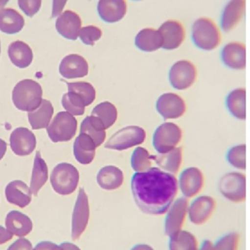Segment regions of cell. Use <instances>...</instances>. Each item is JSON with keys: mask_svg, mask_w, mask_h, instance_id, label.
<instances>
[{"mask_svg": "<svg viewBox=\"0 0 250 250\" xmlns=\"http://www.w3.org/2000/svg\"><path fill=\"white\" fill-rule=\"evenodd\" d=\"M221 195L233 204H242L246 201V176L239 172L225 174L219 182Z\"/></svg>", "mask_w": 250, "mask_h": 250, "instance_id": "obj_7", "label": "cell"}, {"mask_svg": "<svg viewBox=\"0 0 250 250\" xmlns=\"http://www.w3.org/2000/svg\"><path fill=\"white\" fill-rule=\"evenodd\" d=\"M7 201L13 205L23 208L32 201V192L29 187L21 180L10 182L5 188Z\"/></svg>", "mask_w": 250, "mask_h": 250, "instance_id": "obj_23", "label": "cell"}, {"mask_svg": "<svg viewBox=\"0 0 250 250\" xmlns=\"http://www.w3.org/2000/svg\"><path fill=\"white\" fill-rule=\"evenodd\" d=\"M82 27L81 16L73 10H63L56 19V30L59 35L69 41H76L79 38Z\"/></svg>", "mask_w": 250, "mask_h": 250, "instance_id": "obj_17", "label": "cell"}, {"mask_svg": "<svg viewBox=\"0 0 250 250\" xmlns=\"http://www.w3.org/2000/svg\"><path fill=\"white\" fill-rule=\"evenodd\" d=\"M126 0H98L97 13L100 19L107 23H116L123 20L128 13Z\"/></svg>", "mask_w": 250, "mask_h": 250, "instance_id": "obj_18", "label": "cell"}, {"mask_svg": "<svg viewBox=\"0 0 250 250\" xmlns=\"http://www.w3.org/2000/svg\"><path fill=\"white\" fill-rule=\"evenodd\" d=\"M220 25L206 16L198 18L191 27V38L194 45L203 51H214L223 41Z\"/></svg>", "mask_w": 250, "mask_h": 250, "instance_id": "obj_2", "label": "cell"}, {"mask_svg": "<svg viewBox=\"0 0 250 250\" xmlns=\"http://www.w3.org/2000/svg\"><path fill=\"white\" fill-rule=\"evenodd\" d=\"M48 167L44 159L41 157L40 151H37L34 160L32 178H31V192L35 196L38 195L40 189L44 186L48 180Z\"/></svg>", "mask_w": 250, "mask_h": 250, "instance_id": "obj_31", "label": "cell"}, {"mask_svg": "<svg viewBox=\"0 0 250 250\" xmlns=\"http://www.w3.org/2000/svg\"><path fill=\"white\" fill-rule=\"evenodd\" d=\"M157 110L164 120H176L184 115L186 105L184 100L176 93H165L159 98Z\"/></svg>", "mask_w": 250, "mask_h": 250, "instance_id": "obj_16", "label": "cell"}, {"mask_svg": "<svg viewBox=\"0 0 250 250\" xmlns=\"http://www.w3.org/2000/svg\"><path fill=\"white\" fill-rule=\"evenodd\" d=\"M32 250H63L61 247L51 242H41Z\"/></svg>", "mask_w": 250, "mask_h": 250, "instance_id": "obj_45", "label": "cell"}, {"mask_svg": "<svg viewBox=\"0 0 250 250\" xmlns=\"http://www.w3.org/2000/svg\"><path fill=\"white\" fill-rule=\"evenodd\" d=\"M162 38V48L168 51L177 49L182 46L186 37L184 25L176 19H168L159 28Z\"/></svg>", "mask_w": 250, "mask_h": 250, "instance_id": "obj_13", "label": "cell"}, {"mask_svg": "<svg viewBox=\"0 0 250 250\" xmlns=\"http://www.w3.org/2000/svg\"><path fill=\"white\" fill-rule=\"evenodd\" d=\"M132 1H142V0H132Z\"/></svg>", "mask_w": 250, "mask_h": 250, "instance_id": "obj_53", "label": "cell"}, {"mask_svg": "<svg viewBox=\"0 0 250 250\" xmlns=\"http://www.w3.org/2000/svg\"><path fill=\"white\" fill-rule=\"evenodd\" d=\"M90 218L89 199L85 189L80 188L72 214L71 237L73 241L79 240L84 234L89 225Z\"/></svg>", "mask_w": 250, "mask_h": 250, "instance_id": "obj_10", "label": "cell"}, {"mask_svg": "<svg viewBox=\"0 0 250 250\" xmlns=\"http://www.w3.org/2000/svg\"><path fill=\"white\" fill-rule=\"evenodd\" d=\"M32 243L28 239L24 238H20L19 239L15 241L7 250H32Z\"/></svg>", "mask_w": 250, "mask_h": 250, "instance_id": "obj_43", "label": "cell"}, {"mask_svg": "<svg viewBox=\"0 0 250 250\" xmlns=\"http://www.w3.org/2000/svg\"><path fill=\"white\" fill-rule=\"evenodd\" d=\"M59 71L65 79H79L88 76L89 65L82 56L76 54H69L62 60Z\"/></svg>", "mask_w": 250, "mask_h": 250, "instance_id": "obj_21", "label": "cell"}, {"mask_svg": "<svg viewBox=\"0 0 250 250\" xmlns=\"http://www.w3.org/2000/svg\"><path fill=\"white\" fill-rule=\"evenodd\" d=\"M178 184L183 197L188 200L195 198L199 195L204 188L203 172L198 167H188L180 175Z\"/></svg>", "mask_w": 250, "mask_h": 250, "instance_id": "obj_15", "label": "cell"}, {"mask_svg": "<svg viewBox=\"0 0 250 250\" xmlns=\"http://www.w3.org/2000/svg\"><path fill=\"white\" fill-rule=\"evenodd\" d=\"M246 57V45L240 41L229 42L222 49V61L226 67L232 70H245Z\"/></svg>", "mask_w": 250, "mask_h": 250, "instance_id": "obj_19", "label": "cell"}, {"mask_svg": "<svg viewBox=\"0 0 250 250\" xmlns=\"http://www.w3.org/2000/svg\"><path fill=\"white\" fill-rule=\"evenodd\" d=\"M130 250H156L152 245L146 243H139L132 247Z\"/></svg>", "mask_w": 250, "mask_h": 250, "instance_id": "obj_47", "label": "cell"}, {"mask_svg": "<svg viewBox=\"0 0 250 250\" xmlns=\"http://www.w3.org/2000/svg\"><path fill=\"white\" fill-rule=\"evenodd\" d=\"M227 109L237 120H246V89L238 88L227 95L226 101Z\"/></svg>", "mask_w": 250, "mask_h": 250, "instance_id": "obj_32", "label": "cell"}, {"mask_svg": "<svg viewBox=\"0 0 250 250\" xmlns=\"http://www.w3.org/2000/svg\"><path fill=\"white\" fill-rule=\"evenodd\" d=\"M183 132L179 125L165 123L157 128L153 136V145L159 154L174 149L180 144Z\"/></svg>", "mask_w": 250, "mask_h": 250, "instance_id": "obj_9", "label": "cell"}, {"mask_svg": "<svg viewBox=\"0 0 250 250\" xmlns=\"http://www.w3.org/2000/svg\"><path fill=\"white\" fill-rule=\"evenodd\" d=\"M63 108L73 116H82L85 114L86 103L81 95L73 91H68L62 99Z\"/></svg>", "mask_w": 250, "mask_h": 250, "instance_id": "obj_36", "label": "cell"}, {"mask_svg": "<svg viewBox=\"0 0 250 250\" xmlns=\"http://www.w3.org/2000/svg\"><path fill=\"white\" fill-rule=\"evenodd\" d=\"M124 182V175L119 167L107 166L102 167L97 175V183L104 190L119 189Z\"/></svg>", "mask_w": 250, "mask_h": 250, "instance_id": "obj_28", "label": "cell"}, {"mask_svg": "<svg viewBox=\"0 0 250 250\" xmlns=\"http://www.w3.org/2000/svg\"><path fill=\"white\" fill-rule=\"evenodd\" d=\"M246 11V0H228L222 10L220 27L223 32L234 30L243 20Z\"/></svg>", "mask_w": 250, "mask_h": 250, "instance_id": "obj_14", "label": "cell"}, {"mask_svg": "<svg viewBox=\"0 0 250 250\" xmlns=\"http://www.w3.org/2000/svg\"><path fill=\"white\" fill-rule=\"evenodd\" d=\"M24 26V18L16 9H0V32L6 35H16L22 32Z\"/></svg>", "mask_w": 250, "mask_h": 250, "instance_id": "obj_24", "label": "cell"}, {"mask_svg": "<svg viewBox=\"0 0 250 250\" xmlns=\"http://www.w3.org/2000/svg\"><path fill=\"white\" fill-rule=\"evenodd\" d=\"M42 88L38 82L31 79H24L15 86L12 99L16 108L31 112L40 106L42 102Z\"/></svg>", "mask_w": 250, "mask_h": 250, "instance_id": "obj_3", "label": "cell"}, {"mask_svg": "<svg viewBox=\"0 0 250 250\" xmlns=\"http://www.w3.org/2000/svg\"><path fill=\"white\" fill-rule=\"evenodd\" d=\"M47 133L54 143L70 141L77 131V120L65 111L59 112L47 126Z\"/></svg>", "mask_w": 250, "mask_h": 250, "instance_id": "obj_8", "label": "cell"}, {"mask_svg": "<svg viewBox=\"0 0 250 250\" xmlns=\"http://www.w3.org/2000/svg\"><path fill=\"white\" fill-rule=\"evenodd\" d=\"M103 36V31L96 25L82 26L79 32V38L85 45L93 46Z\"/></svg>", "mask_w": 250, "mask_h": 250, "instance_id": "obj_41", "label": "cell"}, {"mask_svg": "<svg viewBox=\"0 0 250 250\" xmlns=\"http://www.w3.org/2000/svg\"><path fill=\"white\" fill-rule=\"evenodd\" d=\"M192 199L188 207V220L193 226H204L214 215L217 207L215 199L207 195H198Z\"/></svg>", "mask_w": 250, "mask_h": 250, "instance_id": "obj_11", "label": "cell"}, {"mask_svg": "<svg viewBox=\"0 0 250 250\" xmlns=\"http://www.w3.org/2000/svg\"><path fill=\"white\" fill-rule=\"evenodd\" d=\"M91 116L101 120L106 129H107L113 126L117 121L118 112L114 104L106 101L98 104L92 110Z\"/></svg>", "mask_w": 250, "mask_h": 250, "instance_id": "obj_35", "label": "cell"}, {"mask_svg": "<svg viewBox=\"0 0 250 250\" xmlns=\"http://www.w3.org/2000/svg\"><path fill=\"white\" fill-rule=\"evenodd\" d=\"M80 133L89 135L96 147L102 145L107 137L106 128L101 120L93 116L87 117L81 124Z\"/></svg>", "mask_w": 250, "mask_h": 250, "instance_id": "obj_33", "label": "cell"}, {"mask_svg": "<svg viewBox=\"0 0 250 250\" xmlns=\"http://www.w3.org/2000/svg\"><path fill=\"white\" fill-rule=\"evenodd\" d=\"M7 53L11 62L19 68L29 67L33 60L32 48L26 42L19 40L9 45Z\"/></svg>", "mask_w": 250, "mask_h": 250, "instance_id": "obj_29", "label": "cell"}, {"mask_svg": "<svg viewBox=\"0 0 250 250\" xmlns=\"http://www.w3.org/2000/svg\"><path fill=\"white\" fill-rule=\"evenodd\" d=\"M168 239L169 250H199L201 246L197 236L185 229Z\"/></svg>", "mask_w": 250, "mask_h": 250, "instance_id": "obj_34", "label": "cell"}, {"mask_svg": "<svg viewBox=\"0 0 250 250\" xmlns=\"http://www.w3.org/2000/svg\"><path fill=\"white\" fill-rule=\"evenodd\" d=\"M131 187L136 207L144 214L151 216L164 215L177 198L179 191L176 176L159 167L135 173Z\"/></svg>", "mask_w": 250, "mask_h": 250, "instance_id": "obj_1", "label": "cell"}, {"mask_svg": "<svg viewBox=\"0 0 250 250\" xmlns=\"http://www.w3.org/2000/svg\"><path fill=\"white\" fill-rule=\"evenodd\" d=\"M227 159L230 165L239 170L246 169V145L235 146L232 147L227 154Z\"/></svg>", "mask_w": 250, "mask_h": 250, "instance_id": "obj_40", "label": "cell"}, {"mask_svg": "<svg viewBox=\"0 0 250 250\" xmlns=\"http://www.w3.org/2000/svg\"><path fill=\"white\" fill-rule=\"evenodd\" d=\"M19 9L29 18L35 16L42 7L43 0H17Z\"/></svg>", "mask_w": 250, "mask_h": 250, "instance_id": "obj_42", "label": "cell"}, {"mask_svg": "<svg viewBox=\"0 0 250 250\" xmlns=\"http://www.w3.org/2000/svg\"><path fill=\"white\" fill-rule=\"evenodd\" d=\"M159 168L170 174L179 173L183 162V150L182 147H176L174 149L164 154L151 155Z\"/></svg>", "mask_w": 250, "mask_h": 250, "instance_id": "obj_27", "label": "cell"}, {"mask_svg": "<svg viewBox=\"0 0 250 250\" xmlns=\"http://www.w3.org/2000/svg\"><path fill=\"white\" fill-rule=\"evenodd\" d=\"M213 242L208 239H205L201 244L199 250H212Z\"/></svg>", "mask_w": 250, "mask_h": 250, "instance_id": "obj_49", "label": "cell"}, {"mask_svg": "<svg viewBox=\"0 0 250 250\" xmlns=\"http://www.w3.org/2000/svg\"><path fill=\"white\" fill-rule=\"evenodd\" d=\"M12 151L18 156L29 155L36 147V138L27 128L19 127L12 132L10 138Z\"/></svg>", "mask_w": 250, "mask_h": 250, "instance_id": "obj_20", "label": "cell"}, {"mask_svg": "<svg viewBox=\"0 0 250 250\" xmlns=\"http://www.w3.org/2000/svg\"><path fill=\"white\" fill-rule=\"evenodd\" d=\"M0 54H1V41H0Z\"/></svg>", "mask_w": 250, "mask_h": 250, "instance_id": "obj_52", "label": "cell"}, {"mask_svg": "<svg viewBox=\"0 0 250 250\" xmlns=\"http://www.w3.org/2000/svg\"><path fill=\"white\" fill-rule=\"evenodd\" d=\"M189 203V200L184 197L176 198L164 214V232L167 238L184 229Z\"/></svg>", "mask_w": 250, "mask_h": 250, "instance_id": "obj_5", "label": "cell"}, {"mask_svg": "<svg viewBox=\"0 0 250 250\" xmlns=\"http://www.w3.org/2000/svg\"><path fill=\"white\" fill-rule=\"evenodd\" d=\"M10 0H0V9L4 8Z\"/></svg>", "mask_w": 250, "mask_h": 250, "instance_id": "obj_51", "label": "cell"}, {"mask_svg": "<svg viewBox=\"0 0 250 250\" xmlns=\"http://www.w3.org/2000/svg\"><path fill=\"white\" fill-rule=\"evenodd\" d=\"M146 139V132L139 126H125L113 134L106 143V148L124 151L132 147L141 145Z\"/></svg>", "mask_w": 250, "mask_h": 250, "instance_id": "obj_6", "label": "cell"}, {"mask_svg": "<svg viewBox=\"0 0 250 250\" xmlns=\"http://www.w3.org/2000/svg\"><path fill=\"white\" fill-rule=\"evenodd\" d=\"M13 235L7 229L0 226V245H4L13 239Z\"/></svg>", "mask_w": 250, "mask_h": 250, "instance_id": "obj_46", "label": "cell"}, {"mask_svg": "<svg viewBox=\"0 0 250 250\" xmlns=\"http://www.w3.org/2000/svg\"><path fill=\"white\" fill-rule=\"evenodd\" d=\"M240 245V234L238 232L231 231L213 242L212 250H239Z\"/></svg>", "mask_w": 250, "mask_h": 250, "instance_id": "obj_38", "label": "cell"}, {"mask_svg": "<svg viewBox=\"0 0 250 250\" xmlns=\"http://www.w3.org/2000/svg\"><path fill=\"white\" fill-rule=\"evenodd\" d=\"M50 181L53 189L59 195H71L79 185V173L73 165L60 163L51 172Z\"/></svg>", "mask_w": 250, "mask_h": 250, "instance_id": "obj_4", "label": "cell"}, {"mask_svg": "<svg viewBox=\"0 0 250 250\" xmlns=\"http://www.w3.org/2000/svg\"><path fill=\"white\" fill-rule=\"evenodd\" d=\"M131 165L136 173L149 170L152 166V157L149 151L143 147H136L131 157Z\"/></svg>", "mask_w": 250, "mask_h": 250, "instance_id": "obj_37", "label": "cell"}, {"mask_svg": "<svg viewBox=\"0 0 250 250\" xmlns=\"http://www.w3.org/2000/svg\"><path fill=\"white\" fill-rule=\"evenodd\" d=\"M7 151V144L5 141L0 138V160L3 158Z\"/></svg>", "mask_w": 250, "mask_h": 250, "instance_id": "obj_50", "label": "cell"}, {"mask_svg": "<svg viewBox=\"0 0 250 250\" xmlns=\"http://www.w3.org/2000/svg\"><path fill=\"white\" fill-rule=\"evenodd\" d=\"M198 76L196 67L192 62L182 60L173 64L169 72L170 84L178 90H186L195 83Z\"/></svg>", "mask_w": 250, "mask_h": 250, "instance_id": "obj_12", "label": "cell"}, {"mask_svg": "<svg viewBox=\"0 0 250 250\" xmlns=\"http://www.w3.org/2000/svg\"><path fill=\"white\" fill-rule=\"evenodd\" d=\"M63 250H82L77 245L70 242H63L60 245Z\"/></svg>", "mask_w": 250, "mask_h": 250, "instance_id": "obj_48", "label": "cell"}, {"mask_svg": "<svg viewBox=\"0 0 250 250\" xmlns=\"http://www.w3.org/2000/svg\"><path fill=\"white\" fill-rule=\"evenodd\" d=\"M135 44L138 49L143 52H155L162 48V38L158 29L145 27L136 33Z\"/></svg>", "mask_w": 250, "mask_h": 250, "instance_id": "obj_22", "label": "cell"}, {"mask_svg": "<svg viewBox=\"0 0 250 250\" xmlns=\"http://www.w3.org/2000/svg\"><path fill=\"white\" fill-rule=\"evenodd\" d=\"M5 227L13 236L23 238L32 232L33 224L26 214L19 211H11L6 216Z\"/></svg>", "mask_w": 250, "mask_h": 250, "instance_id": "obj_25", "label": "cell"}, {"mask_svg": "<svg viewBox=\"0 0 250 250\" xmlns=\"http://www.w3.org/2000/svg\"><path fill=\"white\" fill-rule=\"evenodd\" d=\"M68 0H52L51 3V19L57 18L64 10Z\"/></svg>", "mask_w": 250, "mask_h": 250, "instance_id": "obj_44", "label": "cell"}, {"mask_svg": "<svg viewBox=\"0 0 250 250\" xmlns=\"http://www.w3.org/2000/svg\"><path fill=\"white\" fill-rule=\"evenodd\" d=\"M53 114L54 108L51 103L47 100H42L40 106L28 114L29 123L32 129L46 128L49 125Z\"/></svg>", "mask_w": 250, "mask_h": 250, "instance_id": "obj_30", "label": "cell"}, {"mask_svg": "<svg viewBox=\"0 0 250 250\" xmlns=\"http://www.w3.org/2000/svg\"><path fill=\"white\" fill-rule=\"evenodd\" d=\"M96 148L95 142L89 135L80 133L73 144V154L81 164H91L95 158Z\"/></svg>", "mask_w": 250, "mask_h": 250, "instance_id": "obj_26", "label": "cell"}, {"mask_svg": "<svg viewBox=\"0 0 250 250\" xmlns=\"http://www.w3.org/2000/svg\"><path fill=\"white\" fill-rule=\"evenodd\" d=\"M68 91L76 92L83 98L86 103L87 106L91 105L96 97V92L91 83L85 82H73L67 83Z\"/></svg>", "mask_w": 250, "mask_h": 250, "instance_id": "obj_39", "label": "cell"}]
</instances>
